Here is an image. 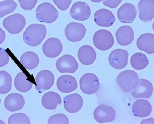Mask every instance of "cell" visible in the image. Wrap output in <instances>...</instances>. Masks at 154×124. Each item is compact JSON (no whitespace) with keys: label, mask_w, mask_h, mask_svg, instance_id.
<instances>
[{"label":"cell","mask_w":154,"mask_h":124,"mask_svg":"<svg viewBox=\"0 0 154 124\" xmlns=\"http://www.w3.org/2000/svg\"><path fill=\"white\" fill-rule=\"evenodd\" d=\"M53 2L59 9L61 11H65L69 8L72 0H53Z\"/></svg>","instance_id":"836d02e7"},{"label":"cell","mask_w":154,"mask_h":124,"mask_svg":"<svg viewBox=\"0 0 154 124\" xmlns=\"http://www.w3.org/2000/svg\"><path fill=\"white\" fill-rule=\"evenodd\" d=\"M81 90L83 93L91 95L96 93L100 86L97 76L92 73H87L82 76L79 81Z\"/></svg>","instance_id":"8992f818"},{"label":"cell","mask_w":154,"mask_h":124,"mask_svg":"<svg viewBox=\"0 0 154 124\" xmlns=\"http://www.w3.org/2000/svg\"><path fill=\"white\" fill-rule=\"evenodd\" d=\"M26 24L24 17L19 13H15L7 17L3 22V25L5 28L9 33L13 35L21 32Z\"/></svg>","instance_id":"5b68a950"},{"label":"cell","mask_w":154,"mask_h":124,"mask_svg":"<svg viewBox=\"0 0 154 124\" xmlns=\"http://www.w3.org/2000/svg\"><path fill=\"white\" fill-rule=\"evenodd\" d=\"M25 103L24 98L21 94L17 93H10L5 99V107L7 110L15 112L21 110Z\"/></svg>","instance_id":"d6986e66"},{"label":"cell","mask_w":154,"mask_h":124,"mask_svg":"<svg viewBox=\"0 0 154 124\" xmlns=\"http://www.w3.org/2000/svg\"><path fill=\"white\" fill-rule=\"evenodd\" d=\"M63 50L61 42L57 38L51 37L45 41L42 46L44 55L49 58H55L59 56Z\"/></svg>","instance_id":"7c38bea8"},{"label":"cell","mask_w":154,"mask_h":124,"mask_svg":"<svg viewBox=\"0 0 154 124\" xmlns=\"http://www.w3.org/2000/svg\"><path fill=\"white\" fill-rule=\"evenodd\" d=\"M116 80L122 90L128 93L136 87L138 83L139 76L135 71L127 70L120 73Z\"/></svg>","instance_id":"3957f363"},{"label":"cell","mask_w":154,"mask_h":124,"mask_svg":"<svg viewBox=\"0 0 154 124\" xmlns=\"http://www.w3.org/2000/svg\"><path fill=\"white\" fill-rule=\"evenodd\" d=\"M12 87V78L8 72L5 70L0 71V94L8 93Z\"/></svg>","instance_id":"f1b7e54d"},{"label":"cell","mask_w":154,"mask_h":124,"mask_svg":"<svg viewBox=\"0 0 154 124\" xmlns=\"http://www.w3.org/2000/svg\"><path fill=\"white\" fill-rule=\"evenodd\" d=\"M122 1V0H106L103 2V4L105 6L111 8H115L119 6Z\"/></svg>","instance_id":"d590c367"},{"label":"cell","mask_w":154,"mask_h":124,"mask_svg":"<svg viewBox=\"0 0 154 124\" xmlns=\"http://www.w3.org/2000/svg\"><path fill=\"white\" fill-rule=\"evenodd\" d=\"M152 107L145 99H139L133 104L132 111L135 116L139 118H145L151 114Z\"/></svg>","instance_id":"603a6c76"},{"label":"cell","mask_w":154,"mask_h":124,"mask_svg":"<svg viewBox=\"0 0 154 124\" xmlns=\"http://www.w3.org/2000/svg\"><path fill=\"white\" fill-rule=\"evenodd\" d=\"M78 57L82 64L90 65L96 60L97 54L92 47L85 45L82 46L78 50Z\"/></svg>","instance_id":"7402d4cb"},{"label":"cell","mask_w":154,"mask_h":124,"mask_svg":"<svg viewBox=\"0 0 154 124\" xmlns=\"http://www.w3.org/2000/svg\"><path fill=\"white\" fill-rule=\"evenodd\" d=\"M36 18L42 23L51 24L54 22L59 17V12L55 7L48 2L40 5L36 10Z\"/></svg>","instance_id":"7a4b0ae2"},{"label":"cell","mask_w":154,"mask_h":124,"mask_svg":"<svg viewBox=\"0 0 154 124\" xmlns=\"http://www.w3.org/2000/svg\"><path fill=\"white\" fill-rule=\"evenodd\" d=\"M117 42L122 46L129 45L134 41V30L130 26L120 27L116 32Z\"/></svg>","instance_id":"44dd1931"},{"label":"cell","mask_w":154,"mask_h":124,"mask_svg":"<svg viewBox=\"0 0 154 124\" xmlns=\"http://www.w3.org/2000/svg\"><path fill=\"white\" fill-rule=\"evenodd\" d=\"M9 55L4 49L0 48V67L6 65L9 61Z\"/></svg>","instance_id":"e575fe53"},{"label":"cell","mask_w":154,"mask_h":124,"mask_svg":"<svg viewBox=\"0 0 154 124\" xmlns=\"http://www.w3.org/2000/svg\"><path fill=\"white\" fill-rule=\"evenodd\" d=\"M20 61L26 69L33 70L36 68L39 64V58L35 52L26 51L21 56Z\"/></svg>","instance_id":"484cf974"},{"label":"cell","mask_w":154,"mask_h":124,"mask_svg":"<svg viewBox=\"0 0 154 124\" xmlns=\"http://www.w3.org/2000/svg\"><path fill=\"white\" fill-rule=\"evenodd\" d=\"M21 7L24 10H31L35 7L38 0H18Z\"/></svg>","instance_id":"d6a6232c"},{"label":"cell","mask_w":154,"mask_h":124,"mask_svg":"<svg viewBox=\"0 0 154 124\" xmlns=\"http://www.w3.org/2000/svg\"><path fill=\"white\" fill-rule=\"evenodd\" d=\"M14 85L18 91L25 93L31 89L33 84L28 80L27 76L23 72H20L15 77Z\"/></svg>","instance_id":"4316f807"},{"label":"cell","mask_w":154,"mask_h":124,"mask_svg":"<svg viewBox=\"0 0 154 124\" xmlns=\"http://www.w3.org/2000/svg\"><path fill=\"white\" fill-rule=\"evenodd\" d=\"M129 53L126 50L116 49L111 52L108 58L110 65L116 69H122L128 64Z\"/></svg>","instance_id":"ba28073f"},{"label":"cell","mask_w":154,"mask_h":124,"mask_svg":"<svg viewBox=\"0 0 154 124\" xmlns=\"http://www.w3.org/2000/svg\"><path fill=\"white\" fill-rule=\"evenodd\" d=\"M94 20L95 23L99 26L109 27L114 24L116 18L111 11L106 8H102L95 12Z\"/></svg>","instance_id":"e0dca14e"},{"label":"cell","mask_w":154,"mask_h":124,"mask_svg":"<svg viewBox=\"0 0 154 124\" xmlns=\"http://www.w3.org/2000/svg\"><path fill=\"white\" fill-rule=\"evenodd\" d=\"M130 62L131 66L137 70H141L146 68L149 64L148 57L141 52L134 54L131 56Z\"/></svg>","instance_id":"83f0119b"},{"label":"cell","mask_w":154,"mask_h":124,"mask_svg":"<svg viewBox=\"0 0 154 124\" xmlns=\"http://www.w3.org/2000/svg\"><path fill=\"white\" fill-rule=\"evenodd\" d=\"M1 99H0V104H1Z\"/></svg>","instance_id":"f35d334b"},{"label":"cell","mask_w":154,"mask_h":124,"mask_svg":"<svg viewBox=\"0 0 154 124\" xmlns=\"http://www.w3.org/2000/svg\"><path fill=\"white\" fill-rule=\"evenodd\" d=\"M69 123V119L67 116L62 113L53 115L48 121V124H68Z\"/></svg>","instance_id":"1f68e13d"},{"label":"cell","mask_w":154,"mask_h":124,"mask_svg":"<svg viewBox=\"0 0 154 124\" xmlns=\"http://www.w3.org/2000/svg\"><path fill=\"white\" fill-rule=\"evenodd\" d=\"M153 86L152 83L146 79H139L136 87L132 90V96L136 99H148L152 96L153 92Z\"/></svg>","instance_id":"5bb4252c"},{"label":"cell","mask_w":154,"mask_h":124,"mask_svg":"<svg viewBox=\"0 0 154 124\" xmlns=\"http://www.w3.org/2000/svg\"><path fill=\"white\" fill-rule=\"evenodd\" d=\"M139 17L142 21L149 22L154 17V0H140L138 4Z\"/></svg>","instance_id":"2e32d148"},{"label":"cell","mask_w":154,"mask_h":124,"mask_svg":"<svg viewBox=\"0 0 154 124\" xmlns=\"http://www.w3.org/2000/svg\"><path fill=\"white\" fill-rule=\"evenodd\" d=\"M47 30L44 25L34 24L26 29L23 34L24 42L31 47L39 45L46 36Z\"/></svg>","instance_id":"6da1fadb"},{"label":"cell","mask_w":154,"mask_h":124,"mask_svg":"<svg viewBox=\"0 0 154 124\" xmlns=\"http://www.w3.org/2000/svg\"><path fill=\"white\" fill-rule=\"evenodd\" d=\"M66 111L70 113H75L79 111L83 105V99L80 94L74 93L65 97L63 99Z\"/></svg>","instance_id":"ac0fdd59"},{"label":"cell","mask_w":154,"mask_h":124,"mask_svg":"<svg viewBox=\"0 0 154 124\" xmlns=\"http://www.w3.org/2000/svg\"><path fill=\"white\" fill-rule=\"evenodd\" d=\"M94 117L95 121L99 123L111 122L115 120L116 112L112 107L101 105L95 109Z\"/></svg>","instance_id":"8fae6325"},{"label":"cell","mask_w":154,"mask_h":124,"mask_svg":"<svg viewBox=\"0 0 154 124\" xmlns=\"http://www.w3.org/2000/svg\"><path fill=\"white\" fill-rule=\"evenodd\" d=\"M55 77L51 71L44 70L40 71L36 75V85L35 87L39 93L50 89L54 85Z\"/></svg>","instance_id":"9c48e42d"},{"label":"cell","mask_w":154,"mask_h":124,"mask_svg":"<svg viewBox=\"0 0 154 124\" xmlns=\"http://www.w3.org/2000/svg\"><path fill=\"white\" fill-rule=\"evenodd\" d=\"M57 70L61 73H75L79 67L75 58L71 55H65L58 59L56 64Z\"/></svg>","instance_id":"30bf717a"},{"label":"cell","mask_w":154,"mask_h":124,"mask_svg":"<svg viewBox=\"0 0 154 124\" xmlns=\"http://www.w3.org/2000/svg\"><path fill=\"white\" fill-rule=\"evenodd\" d=\"M17 6V4L13 0L0 2V18L14 12Z\"/></svg>","instance_id":"f546056e"},{"label":"cell","mask_w":154,"mask_h":124,"mask_svg":"<svg viewBox=\"0 0 154 124\" xmlns=\"http://www.w3.org/2000/svg\"><path fill=\"white\" fill-rule=\"evenodd\" d=\"M86 28L82 24L71 22L66 27L65 35L71 42H78L83 39L86 34Z\"/></svg>","instance_id":"52a82bcc"},{"label":"cell","mask_w":154,"mask_h":124,"mask_svg":"<svg viewBox=\"0 0 154 124\" xmlns=\"http://www.w3.org/2000/svg\"><path fill=\"white\" fill-rule=\"evenodd\" d=\"M137 10L136 7L130 3L122 5L119 8L117 17L119 21L122 23H132L136 18Z\"/></svg>","instance_id":"9a60e30c"},{"label":"cell","mask_w":154,"mask_h":124,"mask_svg":"<svg viewBox=\"0 0 154 124\" xmlns=\"http://www.w3.org/2000/svg\"><path fill=\"white\" fill-rule=\"evenodd\" d=\"M8 124H30V121L28 116L25 113H15L9 117Z\"/></svg>","instance_id":"4dcf8cb0"},{"label":"cell","mask_w":154,"mask_h":124,"mask_svg":"<svg viewBox=\"0 0 154 124\" xmlns=\"http://www.w3.org/2000/svg\"><path fill=\"white\" fill-rule=\"evenodd\" d=\"M62 99L58 93L54 91H49L45 93L42 98L43 106L48 110H54L58 105H60Z\"/></svg>","instance_id":"d4e9b609"},{"label":"cell","mask_w":154,"mask_h":124,"mask_svg":"<svg viewBox=\"0 0 154 124\" xmlns=\"http://www.w3.org/2000/svg\"><path fill=\"white\" fill-rule=\"evenodd\" d=\"M90 1H92L93 2L99 3L102 2V1H104V0H90Z\"/></svg>","instance_id":"74e56055"},{"label":"cell","mask_w":154,"mask_h":124,"mask_svg":"<svg viewBox=\"0 0 154 124\" xmlns=\"http://www.w3.org/2000/svg\"><path fill=\"white\" fill-rule=\"evenodd\" d=\"M137 47L139 49L148 54L154 52V36L150 33H144L140 36L137 41Z\"/></svg>","instance_id":"cb8c5ba5"},{"label":"cell","mask_w":154,"mask_h":124,"mask_svg":"<svg viewBox=\"0 0 154 124\" xmlns=\"http://www.w3.org/2000/svg\"><path fill=\"white\" fill-rule=\"evenodd\" d=\"M70 15L74 20L79 21H85L89 18L91 14L90 7L83 2H77L71 7Z\"/></svg>","instance_id":"4fadbf2b"},{"label":"cell","mask_w":154,"mask_h":124,"mask_svg":"<svg viewBox=\"0 0 154 124\" xmlns=\"http://www.w3.org/2000/svg\"><path fill=\"white\" fill-rule=\"evenodd\" d=\"M57 86L60 92L69 93L73 92L78 88V84L75 78L70 75L60 76L57 82Z\"/></svg>","instance_id":"ffe728a7"},{"label":"cell","mask_w":154,"mask_h":124,"mask_svg":"<svg viewBox=\"0 0 154 124\" xmlns=\"http://www.w3.org/2000/svg\"><path fill=\"white\" fill-rule=\"evenodd\" d=\"M5 38H6V34L5 31L0 27V45L2 44L4 42Z\"/></svg>","instance_id":"8d00e7d4"},{"label":"cell","mask_w":154,"mask_h":124,"mask_svg":"<svg viewBox=\"0 0 154 124\" xmlns=\"http://www.w3.org/2000/svg\"><path fill=\"white\" fill-rule=\"evenodd\" d=\"M93 43L98 49L107 51L112 47L115 40L112 34L110 31L100 29L96 31L94 34Z\"/></svg>","instance_id":"277c9868"}]
</instances>
